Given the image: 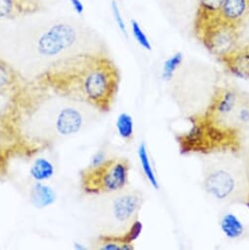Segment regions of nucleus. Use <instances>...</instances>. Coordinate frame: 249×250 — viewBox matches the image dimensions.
<instances>
[{
	"label": "nucleus",
	"instance_id": "nucleus-1",
	"mask_svg": "<svg viewBox=\"0 0 249 250\" xmlns=\"http://www.w3.org/2000/svg\"><path fill=\"white\" fill-rule=\"evenodd\" d=\"M95 108L60 95L39 83L27 82L4 114L18 147L39 149L72 138L89 126Z\"/></svg>",
	"mask_w": 249,
	"mask_h": 250
},
{
	"label": "nucleus",
	"instance_id": "nucleus-2",
	"mask_svg": "<svg viewBox=\"0 0 249 250\" xmlns=\"http://www.w3.org/2000/svg\"><path fill=\"white\" fill-rule=\"evenodd\" d=\"M96 52L102 50L93 33L77 22L55 21L0 34V57L26 82L35 81L60 59Z\"/></svg>",
	"mask_w": 249,
	"mask_h": 250
},
{
	"label": "nucleus",
	"instance_id": "nucleus-3",
	"mask_svg": "<svg viewBox=\"0 0 249 250\" xmlns=\"http://www.w3.org/2000/svg\"><path fill=\"white\" fill-rule=\"evenodd\" d=\"M35 82L105 113L111 110L117 97L120 74L104 53H80L56 61Z\"/></svg>",
	"mask_w": 249,
	"mask_h": 250
},
{
	"label": "nucleus",
	"instance_id": "nucleus-4",
	"mask_svg": "<svg viewBox=\"0 0 249 250\" xmlns=\"http://www.w3.org/2000/svg\"><path fill=\"white\" fill-rule=\"evenodd\" d=\"M130 163L124 158L104 159L83 169L80 175L82 189L87 194H111L129 184Z\"/></svg>",
	"mask_w": 249,
	"mask_h": 250
},
{
	"label": "nucleus",
	"instance_id": "nucleus-5",
	"mask_svg": "<svg viewBox=\"0 0 249 250\" xmlns=\"http://www.w3.org/2000/svg\"><path fill=\"white\" fill-rule=\"evenodd\" d=\"M196 31L207 49L219 58L235 49L238 37L237 26L225 21L216 8L200 3Z\"/></svg>",
	"mask_w": 249,
	"mask_h": 250
},
{
	"label": "nucleus",
	"instance_id": "nucleus-6",
	"mask_svg": "<svg viewBox=\"0 0 249 250\" xmlns=\"http://www.w3.org/2000/svg\"><path fill=\"white\" fill-rule=\"evenodd\" d=\"M144 203L143 193L139 190L122 189L115 192L110 200L109 217L117 226L126 227L135 221Z\"/></svg>",
	"mask_w": 249,
	"mask_h": 250
},
{
	"label": "nucleus",
	"instance_id": "nucleus-7",
	"mask_svg": "<svg viewBox=\"0 0 249 250\" xmlns=\"http://www.w3.org/2000/svg\"><path fill=\"white\" fill-rule=\"evenodd\" d=\"M203 186L211 197L219 201H225L233 196L237 183L234 176L228 170L215 168L206 174Z\"/></svg>",
	"mask_w": 249,
	"mask_h": 250
},
{
	"label": "nucleus",
	"instance_id": "nucleus-8",
	"mask_svg": "<svg viewBox=\"0 0 249 250\" xmlns=\"http://www.w3.org/2000/svg\"><path fill=\"white\" fill-rule=\"evenodd\" d=\"M239 103V95L234 90L229 88L220 90L211 104L209 119L221 126L234 125V115Z\"/></svg>",
	"mask_w": 249,
	"mask_h": 250
},
{
	"label": "nucleus",
	"instance_id": "nucleus-9",
	"mask_svg": "<svg viewBox=\"0 0 249 250\" xmlns=\"http://www.w3.org/2000/svg\"><path fill=\"white\" fill-rule=\"evenodd\" d=\"M42 9L40 0H0V19L11 20L39 13Z\"/></svg>",
	"mask_w": 249,
	"mask_h": 250
},
{
	"label": "nucleus",
	"instance_id": "nucleus-10",
	"mask_svg": "<svg viewBox=\"0 0 249 250\" xmlns=\"http://www.w3.org/2000/svg\"><path fill=\"white\" fill-rule=\"evenodd\" d=\"M26 83L11 64L0 57V94L13 98Z\"/></svg>",
	"mask_w": 249,
	"mask_h": 250
},
{
	"label": "nucleus",
	"instance_id": "nucleus-11",
	"mask_svg": "<svg viewBox=\"0 0 249 250\" xmlns=\"http://www.w3.org/2000/svg\"><path fill=\"white\" fill-rule=\"evenodd\" d=\"M220 60L232 76L241 80H249V48H235Z\"/></svg>",
	"mask_w": 249,
	"mask_h": 250
},
{
	"label": "nucleus",
	"instance_id": "nucleus-12",
	"mask_svg": "<svg viewBox=\"0 0 249 250\" xmlns=\"http://www.w3.org/2000/svg\"><path fill=\"white\" fill-rule=\"evenodd\" d=\"M248 8V0H222L218 11L225 21L238 27Z\"/></svg>",
	"mask_w": 249,
	"mask_h": 250
},
{
	"label": "nucleus",
	"instance_id": "nucleus-13",
	"mask_svg": "<svg viewBox=\"0 0 249 250\" xmlns=\"http://www.w3.org/2000/svg\"><path fill=\"white\" fill-rule=\"evenodd\" d=\"M220 229L222 233L228 239H237L244 233V225L240 218L231 212L226 213L221 217Z\"/></svg>",
	"mask_w": 249,
	"mask_h": 250
},
{
	"label": "nucleus",
	"instance_id": "nucleus-14",
	"mask_svg": "<svg viewBox=\"0 0 249 250\" xmlns=\"http://www.w3.org/2000/svg\"><path fill=\"white\" fill-rule=\"evenodd\" d=\"M31 202L37 208H44L52 205L55 202L56 194L54 190L43 184L42 182H36L31 188Z\"/></svg>",
	"mask_w": 249,
	"mask_h": 250
},
{
	"label": "nucleus",
	"instance_id": "nucleus-15",
	"mask_svg": "<svg viewBox=\"0 0 249 250\" xmlns=\"http://www.w3.org/2000/svg\"><path fill=\"white\" fill-rule=\"evenodd\" d=\"M138 156L140 159V163H141V167L143 169V172L147 180V182L150 184V186L158 190L160 188V184L158 182L156 173L153 169V166L151 164V160L149 157V153H148V149L147 146L145 143H143L138 149Z\"/></svg>",
	"mask_w": 249,
	"mask_h": 250
},
{
	"label": "nucleus",
	"instance_id": "nucleus-16",
	"mask_svg": "<svg viewBox=\"0 0 249 250\" xmlns=\"http://www.w3.org/2000/svg\"><path fill=\"white\" fill-rule=\"evenodd\" d=\"M97 249L101 250H133L134 243L124 239L122 235H101L97 241Z\"/></svg>",
	"mask_w": 249,
	"mask_h": 250
},
{
	"label": "nucleus",
	"instance_id": "nucleus-17",
	"mask_svg": "<svg viewBox=\"0 0 249 250\" xmlns=\"http://www.w3.org/2000/svg\"><path fill=\"white\" fill-rule=\"evenodd\" d=\"M116 130L122 140L132 141L135 135V122L132 115L127 112L121 113L116 120Z\"/></svg>",
	"mask_w": 249,
	"mask_h": 250
},
{
	"label": "nucleus",
	"instance_id": "nucleus-18",
	"mask_svg": "<svg viewBox=\"0 0 249 250\" xmlns=\"http://www.w3.org/2000/svg\"><path fill=\"white\" fill-rule=\"evenodd\" d=\"M53 164L46 158H38L30 169V175L36 182H45L54 175Z\"/></svg>",
	"mask_w": 249,
	"mask_h": 250
},
{
	"label": "nucleus",
	"instance_id": "nucleus-19",
	"mask_svg": "<svg viewBox=\"0 0 249 250\" xmlns=\"http://www.w3.org/2000/svg\"><path fill=\"white\" fill-rule=\"evenodd\" d=\"M184 61V54L182 52H176L167 58L163 63L162 68V79L164 81H170L173 79L177 70L181 67Z\"/></svg>",
	"mask_w": 249,
	"mask_h": 250
},
{
	"label": "nucleus",
	"instance_id": "nucleus-20",
	"mask_svg": "<svg viewBox=\"0 0 249 250\" xmlns=\"http://www.w3.org/2000/svg\"><path fill=\"white\" fill-rule=\"evenodd\" d=\"M131 28H132V33L133 36L135 38V40L137 41V42L145 50L151 51L152 50V44L148 39V37L146 36V34L144 32L143 28L141 27L140 23L136 20H132L131 21Z\"/></svg>",
	"mask_w": 249,
	"mask_h": 250
},
{
	"label": "nucleus",
	"instance_id": "nucleus-21",
	"mask_svg": "<svg viewBox=\"0 0 249 250\" xmlns=\"http://www.w3.org/2000/svg\"><path fill=\"white\" fill-rule=\"evenodd\" d=\"M143 229H144L143 223L139 220H135L122 236L126 241L130 243H134L141 236L143 232Z\"/></svg>",
	"mask_w": 249,
	"mask_h": 250
},
{
	"label": "nucleus",
	"instance_id": "nucleus-22",
	"mask_svg": "<svg viewBox=\"0 0 249 250\" xmlns=\"http://www.w3.org/2000/svg\"><path fill=\"white\" fill-rule=\"evenodd\" d=\"M234 125L239 127L249 125V104L239 103L234 115Z\"/></svg>",
	"mask_w": 249,
	"mask_h": 250
},
{
	"label": "nucleus",
	"instance_id": "nucleus-23",
	"mask_svg": "<svg viewBox=\"0 0 249 250\" xmlns=\"http://www.w3.org/2000/svg\"><path fill=\"white\" fill-rule=\"evenodd\" d=\"M111 9H112V14H113V17H114V20L119 28V30L126 36L128 37V31H127V26H126V22H124V17L122 15V12L120 10V7L117 3V1H115V0H112L111 2Z\"/></svg>",
	"mask_w": 249,
	"mask_h": 250
},
{
	"label": "nucleus",
	"instance_id": "nucleus-24",
	"mask_svg": "<svg viewBox=\"0 0 249 250\" xmlns=\"http://www.w3.org/2000/svg\"><path fill=\"white\" fill-rule=\"evenodd\" d=\"M71 5L78 15H83L84 12V5L81 0H70Z\"/></svg>",
	"mask_w": 249,
	"mask_h": 250
},
{
	"label": "nucleus",
	"instance_id": "nucleus-25",
	"mask_svg": "<svg viewBox=\"0 0 249 250\" xmlns=\"http://www.w3.org/2000/svg\"><path fill=\"white\" fill-rule=\"evenodd\" d=\"M246 205H247V207H248V209H249V193H248V196H247V202H246Z\"/></svg>",
	"mask_w": 249,
	"mask_h": 250
},
{
	"label": "nucleus",
	"instance_id": "nucleus-26",
	"mask_svg": "<svg viewBox=\"0 0 249 250\" xmlns=\"http://www.w3.org/2000/svg\"><path fill=\"white\" fill-rule=\"evenodd\" d=\"M248 2H249V0H248Z\"/></svg>",
	"mask_w": 249,
	"mask_h": 250
}]
</instances>
